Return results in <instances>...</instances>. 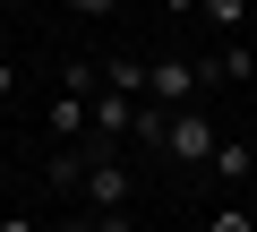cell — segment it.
<instances>
[{"mask_svg": "<svg viewBox=\"0 0 257 232\" xmlns=\"http://www.w3.org/2000/svg\"><path fill=\"white\" fill-rule=\"evenodd\" d=\"M0 9H26V0H0Z\"/></svg>", "mask_w": 257, "mask_h": 232, "instance_id": "2e32d148", "label": "cell"}, {"mask_svg": "<svg viewBox=\"0 0 257 232\" xmlns=\"http://www.w3.org/2000/svg\"><path fill=\"white\" fill-rule=\"evenodd\" d=\"M86 129H94V103L86 95H60L52 103V138H86Z\"/></svg>", "mask_w": 257, "mask_h": 232, "instance_id": "8992f818", "label": "cell"}, {"mask_svg": "<svg viewBox=\"0 0 257 232\" xmlns=\"http://www.w3.org/2000/svg\"><path fill=\"white\" fill-rule=\"evenodd\" d=\"M0 189H9V164H0Z\"/></svg>", "mask_w": 257, "mask_h": 232, "instance_id": "e0dca14e", "label": "cell"}, {"mask_svg": "<svg viewBox=\"0 0 257 232\" xmlns=\"http://www.w3.org/2000/svg\"><path fill=\"white\" fill-rule=\"evenodd\" d=\"M214 232H257V215L248 206H214Z\"/></svg>", "mask_w": 257, "mask_h": 232, "instance_id": "9c48e42d", "label": "cell"}, {"mask_svg": "<svg viewBox=\"0 0 257 232\" xmlns=\"http://www.w3.org/2000/svg\"><path fill=\"white\" fill-rule=\"evenodd\" d=\"M206 164H214V181H248V172H257V146H248V138H214Z\"/></svg>", "mask_w": 257, "mask_h": 232, "instance_id": "5b68a950", "label": "cell"}, {"mask_svg": "<svg viewBox=\"0 0 257 232\" xmlns=\"http://www.w3.org/2000/svg\"><path fill=\"white\" fill-rule=\"evenodd\" d=\"M155 78H146V103H163V112H189L197 95H206V60H180V52H163V60H146Z\"/></svg>", "mask_w": 257, "mask_h": 232, "instance_id": "6da1fadb", "label": "cell"}, {"mask_svg": "<svg viewBox=\"0 0 257 232\" xmlns=\"http://www.w3.org/2000/svg\"><path fill=\"white\" fill-rule=\"evenodd\" d=\"M214 138H223V129L206 121V103H189V112H172V129H163V155H172V164H206V155H214Z\"/></svg>", "mask_w": 257, "mask_h": 232, "instance_id": "7a4b0ae2", "label": "cell"}, {"mask_svg": "<svg viewBox=\"0 0 257 232\" xmlns=\"http://www.w3.org/2000/svg\"><path fill=\"white\" fill-rule=\"evenodd\" d=\"M9 95H18V69H9V60H0V103H9Z\"/></svg>", "mask_w": 257, "mask_h": 232, "instance_id": "4fadbf2b", "label": "cell"}, {"mask_svg": "<svg viewBox=\"0 0 257 232\" xmlns=\"http://www.w3.org/2000/svg\"><path fill=\"white\" fill-rule=\"evenodd\" d=\"M128 121H138V103H120V95H94V129H103V138H128Z\"/></svg>", "mask_w": 257, "mask_h": 232, "instance_id": "52a82bcc", "label": "cell"}, {"mask_svg": "<svg viewBox=\"0 0 257 232\" xmlns=\"http://www.w3.org/2000/svg\"><path fill=\"white\" fill-rule=\"evenodd\" d=\"M128 189H138V181H128V164H120V155H86V198H94V215H120V206H128Z\"/></svg>", "mask_w": 257, "mask_h": 232, "instance_id": "3957f363", "label": "cell"}, {"mask_svg": "<svg viewBox=\"0 0 257 232\" xmlns=\"http://www.w3.org/2000/svg\"><path fill=\"white\" fill-rule=\"evenodd\" d=\"M231 78H257V52H248V35H223V52L206 60V86H231Z\"/></svg>", "mask_w": 257, "mask_h": 232, "instance_id": "277c9868", "label": "cell"}, {"mask_svg": "<svg viewBox=\"0 0 257 232\" xmlns=\"http://www.w3.org/2000/svg\"><path fill=\"white\" fill-rule=\"evenodd\" d=\"M0 232H43V223L35 215H0Z\"/></svg>", "mask_w": 257, "mask_h": 232, "instance_id": "7c38bea8", "label": "cell"}, {"mask_svg": "<svg viewBox=\"0 0 257 232\" xmlns=\"http://www.w3.org/2000/svg\"><path fill=\"white\" fill-rule=\"evenodd\" d=\"M94 232H138V215H128V206L120 215H94Z\"/></svg>", "mask_w": 257, "mask_h": 232, "instance_id": "30bf717a", "label": "cell"}, {"mask_svg": "<svg viewBox=\"0 0 257 232\" xmlns=\"http://www.w3.org/2000/svg\"><path fill=\"white\" fill-rule=\"evenodd\" d=\"M52 232H94V223H52Z\"/></svg>", "mask_w": 257, "mask_h": 232, "instance_id": "9a60e30c", "label": "cell"}, {"mask_svg": "<svg viewBox=\"0 0 257 232\" xmlns=\"http://www.w3.org/2000/svg\"><path fill=\"white\" fill-rule=\"evenodd\" d=\"M197 18H214L223 35H240V26H248V0H206V9H197Z\"/></svg>", "mask_w": 257, "mask_h": 232, "instance_id": "ba28073f", "label": "cell"}, {"mask_svg": "<svg viewBox=\"0 0 257 232\" xmlns=\"http://www.w3.org/2000/svg\"><path fill=\"white\" fill-rule=\"evenodd\" d=\"M69 9H77V18H111L120 0H69Z\"/></svg>", "mask_w": 257, "mask_h": 232, "instance_id": "8fae6325", "label": "cell"}, {"mask_svg": "<svg viewBox=\"0 0 257 232\" xmlns=\"http://www.w3.org/2000/svg\"><path fill=\"white\" fill-rule=\"evenodd\" d=\"M163 9H172V18H189V9H206V0H163Z\"/></svg>", "mask_w": 257, "mask_h": 232, "instance_id": "5bb4252c", "label": "cell"}]
</instances>
